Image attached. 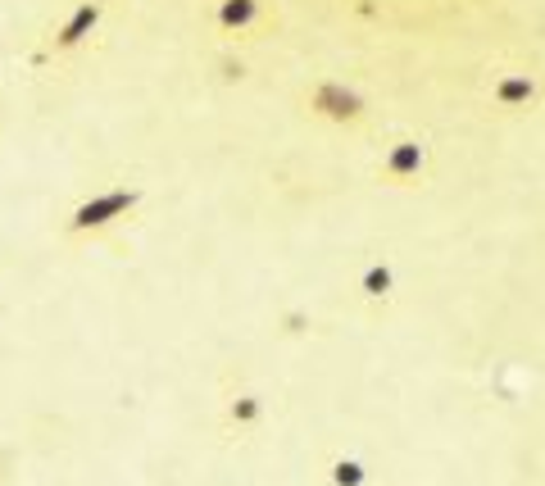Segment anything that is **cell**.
Returning <instances> with one entry per match:
<instances>
[{
	"label": "cell",
	"instance_id": "obj_1",
	"mask_svg": "<svg viewBox=\"0 0 545 486\" xmlns=\"http://www.w3.org/2000/svg\"><path fill=\"white\" fill-rule=\"evenodd\" d=\"M132 205V191H109V196L91 200V205H82L78 214H73V228H105L114 214H123V209Z\"/></svg>",
	"mask_w": 545,
	"mask_h": 486
},
{
	"label": "cell",
	"instance_id": "obj_5",
	"mask_svg": "<svg viewBox=\"0 0 545 486\" xmlns=\"http://www.w3.org/2000/svg\"><path fill=\"white\" fill-rule=\"evenodd\" d=\"M250 19H255V0H228L223 5V23L228 28H246Z\"/></svg>",
	"mask_w": 545,
	"mask_h": 486
},
{
	"label": "cell",
	"instance_id": "obj_2",
	"mask_svg": "<svg viewBox=\"0 0 545 486\" xmlns=\"http://www.w3.org/2000/svg\"><path fill=\"white\" fill-rule=\"evenodd\" d=\"M314 105L323 114H332V119H355V114H359V100L350 96V91H341V87H323L314 96Z\"/></svg>",
	"mask_w": 545,
	"mask_h": 486
},
{
	"label": "cell",
	"instance_id": "obj_8",
	"mask_svg": "<svg viewBox=\"0 0 545 486\" xmlns=\"http://www.w3.org/2000/svg\"><path fill=\"white\" fill-rule=\"evenodd\" d=\"M232 414H237V418H255V414H259V405H255V400H241V405L232 409Z\"/></svg>",
	"mask_w": 545,
	"mask_h": 486
},
{
	"label": "cell",
	"instance_id": "obj_4",
	"mask_svg": "<svg viewBox=\"0 0 545 486\" xmlns=\"http://www.w3.org/2000/svg\"><path fill=\"white\" fill-rule=\"evenodd\" d=\"M91 23H96V5H82V10L73 14V23H69V28L60 32V41H64V46H73V41H82V32H87Z\"/></svg>",
	"mask_w": 545,
	"mask_h": 486
},
{
	"label": "cell",
	"instance_id": "obj_7",
	"mask_svg": "<svg viewBox=\"0 0 545 486\" xmlns=\"http://www.w3.org/2000/svg\"><path fill=\"white\" fill-rule=\"evenodd\" d=\"M332 477H337V486H359L364 482V468L359 464H337L332 468Z\"/></svg>",
	"mask_w": 545,
	"mask_h": 486
},
{
	"label": "cell",
	"instance_id": "obj_6",
	"mask_svg": "<svg viewBox=\"0 0 545 486\" xmlns=\"http://www.w3.org/2000/svg\"><path fill=\"white\" fill-rule=\"evenodd\" d=\"M527 96H532V82H527V78L500 82V100H505V105H518V100H527Z\"/></svg>",
	"mask_w": 545,
	"mask_h": 486
},
{
	"label": "cell",
	"instance_id": "obj_3",
	"mask_svg": "<svg viewBox=\"0 0 545 486\" xmlns=\"http://www.w3.org/2000/svg\"><path fill=\"white\" fill-rule=\"evenodd\" d=\"M418 164H423V150H418V146H400L396 155H391V173H396V178L418 173Z\"/></svg>",
	"mask_w": 545,
	"mask_h": 486
}]
</instances>
